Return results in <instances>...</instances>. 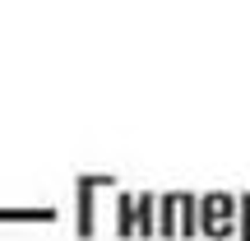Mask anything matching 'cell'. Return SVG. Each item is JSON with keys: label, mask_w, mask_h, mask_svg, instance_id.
Segmentation results:
<instances>
[{"label": "cell", "mask_w": 250, "mask_h": 241, "mask_svg": "<svg viewBox=\"0 0 250 241\" xmlns=\"http://www.w3.org/2000/svg\"><path fill=\"white\" fill-rule=\"evenodd\" d=\"M199 232L213 241L236 237V195H227V190L199 195Z\"/></svg>", "instance_id": "cell-1"}, {"label": "cell", "mask_w": 250, "mask_h": 241, "mask_svg": "<svg viewBox=\"0 0 250 241\" xmlns=\"http://www.w3.org/2000/svg\"><path fill=\"white\" fill-rule=\"evenodd\" d=\"M134 237H158V199L153 195L134 199Z\"/></svg>", "instance_id": "cell-2"}, {"label": "cell", "mask_w": 250, "mask_h": 241, "mask_svg": "<svg viewBox=\"0 0 250 241\" xmlns=\"http://www.w3.org/2000/svg\"><path fill=\"white\" fill-rule=\"evenodd\" d=\"M176 237H199V199L195 195H181V223Z\"/></svg>", "instance_id": "cell-3"}, {"label": "cell", "mask_w": 250, "mask_h": 241, "mask_svg": "<svg viewBox=\"0 0 250 241\" xmlns=\"http://www.w3.org/2000/svg\"><path fill=\"white\" fill-rule=\"evenodd\" d=\"M176 223H181V195H162V218H158V232H162V237H176Z\"/></svg>", "instance_id": "cell-4"}, {"label": "cell", "mask_w": 250, "mask_h": 241, "mask_svg": "<svg viewBox=\"0 0 250 241\" xmlns=\"http://www.w3.org/2000/svg\"><path fill=\"white\" fill-rule=\"evenodd\" d=\"M236 241H250V195H236Z\"/></svg>", "instance_id": "cell-5"}]
</instances>
